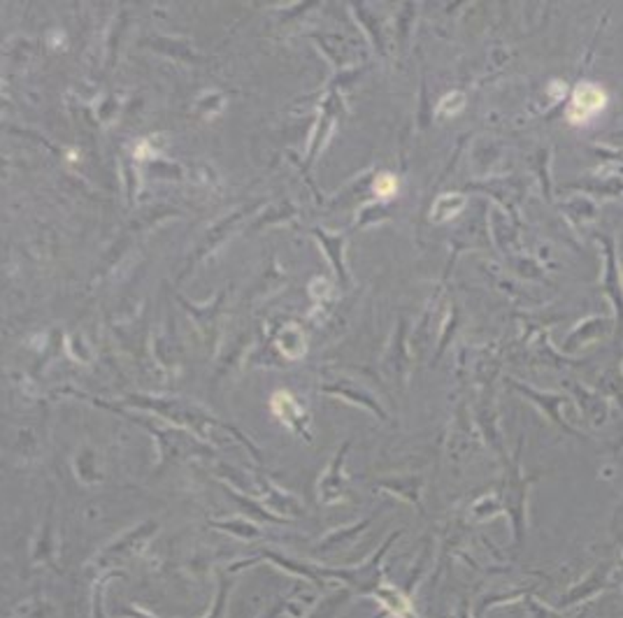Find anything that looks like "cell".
<instances>
[{"instance_id":"6da1fadb","label":"cell","mask_w":623,"mask_h":618,"mask_svg":"<svg viewBox=\"0 0 623 618\" xmlns=\"http://www.w3.org/2000/svg\"><path fill=\"white\" fill-rule=\"evenodd\" d=\"M375 191H377V195L391 198L398 191V179L393 177V174H382V177H377V181H375Z\"/></svg>"}]
</instances>
